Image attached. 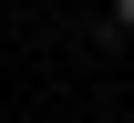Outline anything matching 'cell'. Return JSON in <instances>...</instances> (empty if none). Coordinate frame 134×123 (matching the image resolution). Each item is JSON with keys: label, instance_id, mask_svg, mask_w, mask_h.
Masks as SVG:
<instances>
[{"label": "cell", "instance_id": "cell-1", "mask_svg": "<svg viewBox=\"0 0 134 123\" xmlns=\"http://www.w3.org/2000/svg\"><path fill=\"white\" fill-rule=\"evenodd\" d=\"M114 31H124V41H134V0H114Z\"/></svg>", "mask_w": 134, "mask_h": 123}]
</instances>
